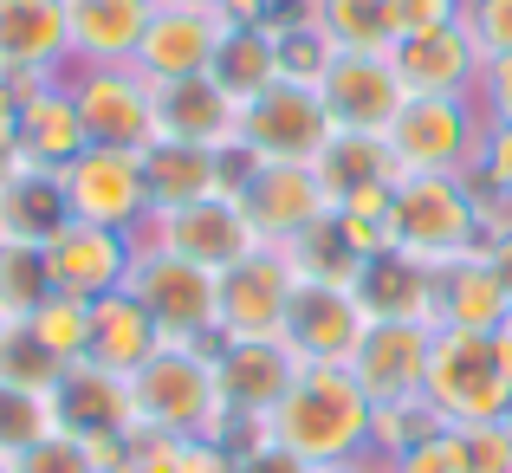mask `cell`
I'll list each match as a JSON object with an SVG mask.
<instances>
[{
	"label": "cell",
	"instance_id": "obj_1",
	"mask_svg": "<svg viewBox=\"0 0 512 473\" xmlns=\"http://www.w3.org/2000/svg\"><path fill=\"white\" fill-rule=\"evenodd\" d=\"M227 448L234 454L273 448V454H292V461L312 467V473H331V467H350V461H370L376 454V409L363 402L350 370L305 363L292 376V389L266 409V422L227 435Z\"/></svg>",
	"mask_w": 512,
	"mask_h": 473
},
{
	"label": "cell",
	"instance_id": "obj_2",
	"mask_svg": "<svg viewBox=\"0 0 512 473\" xmlns=\"http://www.w3.org/2000/svg\"><path fill=\"white\" fill-rule=\"evenodd\" d=\"M130 415L137 441H227L234 415L221 396L214 344H163L130 376Z\"/></svg>",
	"mask_w": 512,
	"mask_h": 473
},
{
	"label": "cell",
	"instance_id": "obj_3",
	"mask_svg": "<svg viewBox=\"0 0 512 473\" xmlns=\"http://www.w3.org/2000/svg\"><path fill=\"white\" fill-rule=\"evenodd\" d=\"M480 247H487V208H480L474 182H461V175H396L389 253L441 273V266L467 260Z\"/></svg>",
	"mask_w": 512,
	"mask_h": 473
},
{
	"label": "cell",
	"instance_id": "obj_4",
	"mask_svg": "<svg viewBox=\"0 0 512 473\" xmlns=\"http://www.w3.org/2000/svg\"><path fill=\"white\" fill-rule=\"evenodd\" d=\"M422 402L441 428L512 422V363L500 331H435Z\"/></svg>",
	"mask_w": 512,
	"mask_h": 473
},
{
	"label": "cell",
	"instance_id": "obj_5",
	"mask_svg": "<svg viewBox=\"0 0 512 473\" xmlns=\"http://www.w3.org/2000/svg\"><path fill=\"white\" fill-rule=\"evenodd\" d=\"M234 201L247 214V227L260 234V247L279 253H292L305 234H318L338 214V195L325 188L318 162H247Z\"/></svg>",
	"mask_w": 512,
	"mask_h": 473
},
{
	"label": "cell",
	"instance_id": "obj_6",
	"mask_svg": "<svg viewBox=\"0 0 512 473\" xmlns=\"http://www.w3.org/2000/svg\"><path fill=\"white\" fill-rule=\"evenodd\" d=\"M124 292L143 299L163 344H214V331H221V273H208L195 260H175L163 247H137Z\"/></svg>",
	"mask_w": 512,
	"mask_h": 473
},
{
	"label": "cell",
	"instance_id": "obj_7",
	"mask_svg": "<svg viewBox=\"0 0 512 473\" xmlns=\"http://www.w3.org/2000/svg\"><path fill=\"white\" fill-rule=\"evenodd\" d=\"M480 130H487V111L474 98H409L389 124L396 175H461L467 182L480 156Z\"/></svg>",
	"mask_w": 512,
	"mask_h": 473
},
{
	"label": "cell",
	"instance_id": "obj_8",
	"mask_svg": "<svg viewBox=\"0 0 512 473\" xmlns=\"http://www.w3.org/2000/svg\"><path fill=\"white\" fill-rule=\"evenodd\" d=\"M338 137L318 85L279 78L240 104V162H318Z\"/></svg>",
	"mask_w": 512,
	"mask_h": 473
},
{
	"label": "cell",
	"instance_id": "obj_9",
	"mask_svg": "<svg viewBox=\"0 0 512 473\" xmlns=\"http://www.w3.org/2000/svg\"><path fill=\"white\" fill-rule=\"evenodd\" d=\"M59 195L72 221L117 227V234H143L150 227V182H143V150H111L91 143L59 169Z\"/></svg>",
	"mask_w": 512,
	"mask_h": 473
},
{
	"label": "cell",
	"instance_id": "obj_10",
	"mask_svg": "<svg viewBox=\"0 0 512 473\" xmlns=\"http://www.w3.org/2000/svg\"><path fill=\"white\" fill-rule=\"evenodd\" d=\"M59 78L85 117L91 143H111V150H150L156 143V85L137 65H65Z\"/></svg>",
	"mask_w": 512,
	"mask_h": 473
},
{
	"label": "cell",
	"instance_id": "obj_11",
	"mask_svg": "<svg viewBox=\"0 0 512 473\" xmlns=\"http://www.w3.org/2000/svg\"><path fill=\"white\" fill-rule=\"evenodd\" d=\"M299 292V266L292 253L260 247L221 273V331L214 344H260V337H286V312Z\"/></svg>",
	"mask_w": 512,
	"mask_h": 473
},
{
	"label": "cell",
	"instance_id": "obj_12",
	"mask_svg": "<svg viewBox=\"0 0 512 473\" xmlns=\"http://www.w3.org/2000/svg\"><path fill=\"white\" fill-rule=\"evenodd\" d=\"M428 350H435V324H409V318H376L363 350L350 357V376H357L363 402L376 415L389 409H428Z\"/></svg>",
	"mask_w": 512,
	"mask_h": 473
},
{
	"label": "cell",
	"instance_id": "obj_13",
	"mask_svg": "<svg viewBox=\"0 0 512 473\" xmlns=\"http://www.w3.org/2000/svg\"><path fill=\"white\" fill-rule=\"evenodd\" d=\"M370 305L357 299V286H331V279H299L286 312V344L299 363H318V370H350V357L370 337Z\"/></svg>",
	"mask_w": 512,
	"mask_h": 473
},
{
	"label": "cell",
	"instance_id": "obj_14",
	"mask_svg": "<svg viewBox=\"0 0 512 473\" xmlns=\"http://www.w3.org/2000/svg\"><path fill=\"white\" fill-rule=\"evenodd\" d=\"M137 247H163L175 260H195L208 273H227L234 260L260 253V234L247 227L234 195L221 201H195V208H169V214H150V227L137 234Z\"/></svg>",
	"mask_w": 512,
	"mask_h": 473
},
{
	"label": "cell",
	"instance_id": "obj_15",
	"mask_svg": "<svg viewBox=\"0 0 512 473\" xmlns=\"http://www.w3.org/2000/svg\"><path fill=\"white\" fill-rule=\"evenodd\" d=\"M46 260L52 292H72V299H111L130 286V266H137V234H117V227H91V221H65L59 234L39 247Z\"/></svg>",
	"mask_w": 512,
	"mask_h": 473
},
{
	"label": "cell",
	"instance_id": "obj_16",
	"mask_svg": "<svg viewBox=\"0 0 512 473\" xmlns=\"http://www.w3.org/2000/svg\"><path fill=\"white\" fill-rule=\"evenodd\" d=\"M318 98H325L331 124L338 130H363V137H389V124L402 117L409 91L396 78L389 52H331L325 78H318Z\"/></svg>",
	"mask_w": 512,
	"mask_h": 473
},
{
	"label": "cell",
	"instance_id": "obj_17",
	"mask_svg": "<svg viewBox=\"0 0 512 473\" xmlns=\"http://www.w3.org/2000/svg\"><path fill=\"white\" fill-rule=\"evenodd\" d=\"M227 13H201V7H156L150 33L137 46V72L150 85H182V78H208L214 72V52L227 39Z\"/></svg>",
	"mask_w": 512,
	"mask_h": 473
},
{
	"label": "cell",
	"instance_id": "obj_18",
	"mask_svg": "<svg viewBox=\"0 0 512 473\" xmlns=\"http://www.w3.org/2000/svg\"><path fill=\"white\" fill-rule=\"evenodd\" d=\"M396 78L409 98H474L480 85V46L461 20L454 26H422V33H402L396 39Z\"/></svg>",
	"mask_w": 512,
	"mask_h": 473
},
{
	"label": "cell",
	"instance_id": "obj_19",
	"mask_svg": "<svg viewBox=\"0 0 512 473\" xmlns=\"http://www.w3.org/2000/svg\"><path fill=\"white\" fill-rule=\"evenodd\" d=\"M7 91H13V124H20L26 169H52L59 175L72 156L91 150L85 117H78L65 78H26V85H7Z\"/></svg>",
	"mask_w": 512,
	"mask_h": 473
},
{
	"label": "cell",
	"instance_id": "obj_20",
	"mask_svg": "<svg viewBox=\"0 0 512 473\" xmlns=\"http://www.w3.org/2000/svg\"><path fill=\"white\" fill-rule=\"evenodd\" d=\"M214 363H221V396L227 415H234V435L240 428H260L266 409L292 389V376L305 370L292 357L286 337H260V344H214Z\"/></svg>",
	"mask_w": 512,
	"mask_h": 473
},
{
	"label": "cell",
	"instance_id": "obj_21",
	"mask_svg": "<svg viewBox=\"0 0 512 473\" xmlns=\"http://www.w3.org/2000/svg\"><path fill=\"white\" fill-rule=\"evenodd\" d=\"M65 65H72L65 0H0V72H7V85L59 78Z\"/></svg>",
	"mask_w": 512,
	"mask_h": 473
},
{
	"label": "cell",
	"instance_id": "obj_22",
	"mask_svg": "<svg viewBox=\"0 0 512 473\" xmlns=\"http://www.w3.org/2000/svg\"><path fill=\"white\" fill-rule=\"evenodd\" d=\"M240 156L195 150V143H150L143 150V182H150V214L195 208V201H221L240 188Z\"/></svg>",
	"mask_w": 512,
	"mask_h": 473
},
{
	"label": "cell",
	"instance_id": "obj_23",
	"mask_svg": "<svg viewBox=\"0 0 512 473\" xmlns=\"http://www.w3.org/2000/svg\"><path fill=\"white\" fill-rule=\"evenodd\" d=\"M156 143H195V150L240 156V104L208 78L156 85Z\"/></svg>",
	"mask_w": 512,
	"mask_h": 473
},
{
	"label": "cell",
	"instance_id": "obj_24",
	"mask_svg": "<svg viewBox=\"0 0 512 473\" xmlns=\"http://www.w3.org/2000/svg\"><path fill=\"white\" fill-rule=\"evenodd\" d=\"M52 415L65 435H130L137 441V415H130V383L98 363H65L52 383Z\"/></svg>",
	"mask_w": 512,
	"mask_h": 473
},
{
	"label": "cell",
	"instance_id": "obj_25",
	"mask_svg": "<svg viewBox=\"0 0 512 473\" xmlns=\"http://www.w3.org/2000/svg\"><path fill=\"white\" fill-rule=\"evenodd\" d=\"M156 20V0H65L72 65H130Z\"/></svg>",
	"mask_w": 512,
	"mask_h": 473
},
{
	"label": "cell",
	"instance_id": "obj_26",
	"mask_svg": "<svg viewBox=\"0 0 512 473\" xmlns=\"http://www.w3.org/2000/svg\"><path fill=\"white\" fill-rule=\"evenodd\" d=\"M506 318H512V299L493 279L487 253H467V260L435 273V331H500Z\"/></svg>",
	"mask_w": 512,
	"mask_h": 473
},
{
	"label": "cell",
	"instance_id": "obj_27",
	"mask_svg": "<svg viewBox=\"0 0 512 473\" xmlns=\"http://www.w3.org/2000/svg\"><path fill=\"white\" fill-rule=\"evenodd\" d=\"M91 363L111 376H137L143 363L163 350V331H156V318L143 312V299H130V292H111V299H91Z\"/></svg>",
	"mask_w": 512,
	"mask_h": 473
},
{
	"label": "cell",
	"instance_id": "obj_28",
	"mask_svg": "<svg viewBox=\"0 0 512 473\" xmlns=\"http://www.w3.org/2000/svg\"><path fill=\"white\" fill-rule=\"evenodd\" d=\"M357 299L370 305V318H409V324H435V273L402 253H376L357 273Z\"/></svg>",
	"mask_w": 512,
	"mask_h": 473
},
{
	"label": "cell",
	"instance_id": "obj_29",
	"mask_svg": "<svg viewBox=\"0 0 512 473\" xmlns=\"http://www.w3.org/2000/svg\"><path fill=\"white\" fill-rule=\"evenodd\" d=\"M286 65H279V20H260V26H227L221 52H214V85L227 91L234 104L260 98L266 85H279Z\"/></svg>",
	"mask_w": 512,
	"mask_h": 473
},
{
	"label": "cell",
	"instance_id": "obj_30",
	"mask_svg": "<svg viewBox=\"0 0 512 473\" xmlns=\"http://www.w3.org/2000/svg\"><path fill=\"white\" fill-rule=\"evenodd\" d=\"M65 221H72V214H65V195H59V175L52 169H20L0 188V240L46 247Z\"/></svg>",
	"mask_w": 512,
	"mask_h": 473
},
{
	"label": "cell",
	"instance_id": "obj_31",
	"mask_svg": "<svg viewBox=\"0 0 512 473\" xmlns=\"http://www.w3.org/2000/svg\"><path fill=\"white\" fill-rule=\"evenodd\" d=\"M299 13L331 39V52H396L402 39L389 0H305Z\"/></svg>",
	"mask_w": 512,
	"mask_h": 473
},
{
	"label": "cell",
	"instance_id": "obj_32",
	"mask_svg": "<svg viewBox=\"0 0 512 473\" xmlns=\"http://www.w3.org/2000/svg\"><path fill=\"white\" fill-rule=\"evenodd\" d=\"M318 175H325L331 195H357V188L396 182V156H389V137H363V130H338L331 150L318 156Z\"/></svg>",
	"mask_w": 512,
	"mask_h": 473
},
{
	"label": "cell",
	"instance_id": "obj_33",
	"mask_svg": "<svg viewBox=\"0 0 512 473\" xmlns=\"http://www.w3.org/2000/svg\"><path fill=\"white\" fill-rule=\"evenodd\" d=\"M20 331L33 337V344L46 350V357L59 363V370H65V363H85V357H91V331H98V324H91V299L52 292V299L20 324Z\"/></svg>",
	"mask_w": 512,
	"mask_h": 473
},
{
	"label": "cell",
	"instance_id": "obj_34",
	"mask_svg": "<svg viewBox=\"0 0 512 473\" xmlns=\"http://www.w3.org/2000/svg\"><path fill=\"white\" fill-rule=\"evenodd\" d=\"M46 299H52V279H46L39 247H26V240H0V324L20 331Z\"/></svg>",
	"mask_w": 512,
	"mask_h": 473
},
{
	"label": "cell",
	"instance_id": "obj_35",
	"mask_svg": "<svg viewBox=\"0 0 512 473\" xmlns=\"http://www.w3.org/2000/svg\"><path fill=\"white\" fill-rule=\"evenodd\" d=\"M59 435V415H52V389H20L0 376V454H26L33 441Z\"/></svg>",
	"mask_w": 512,
	"mask_h": 473
},
{
	"label": "cell",
	"instance_id": "obj_36",
	"mask_svg": "<svg viewBox=\"0 0 512 473\" xmlns=\"http://www.w3.org/2000/svg\"><path fill=\"white\" fill-rule=\"evenodd\" d=\"M124 473H240L227 441H137Z\"/></svg>",
	"mask_w": 512,
	"mask_h": 473
},
{
	"label": "cell",
	"instance_id": "obj_37",
	"mask_svg": "<svg viewBox=\"0 0 512 473\" xmlns=\"http://www.w3.org/2000/svg\"><path fill=\"white\" fill-rule=\"evenodd\" d=\"M467 182H474L480 208H487V227L512 214V124H493V117H487V130H480V156H474V175H467Z\"/></svg>",
	"mask_w": 512,
	"mask_h": 473
},
{
	"label": "cell",
	"instance_id": "obj_38",
	"mask_svg": "<svg viewBox=\"0 0 512 473\" xmlns=\"http://www.w3.org/2000/svg\"><path fill=\"white\" fill-rule=\"evenodd\" d=\"M389 473H467L461 467V428H428L402 454H389Z\"/></svg>",
	"mask_w": 512,
	"mask_h": 473
},
{
	"label": "cell",
	"instance_id": "obj_39",
	"mask_svg": "<svg viewBox=\"0 0 512 473\" xmlns=\"http://www.w3.org/2000/svg\"><path fill=\"white\" fill-rule=\"evenodd\" d=\"M461 26L474 33L480 59H512V0H467Z\"/></svg>",
	"mask_w": 512,
	"mask_h": 473
},
{
	"label": "cell",
	"instance_id": "obj_40",
	"mask_svg": "<svg viewBox=\"0 0 512 473\" xmlns=\"http://www.w3.org/2000/svg\"><path fill=\"white\" fill-rule=\"evenodd\" d=\"M461 467L467 473H512V422L461 428Z\"/></svg>",
	"mask_w": 512,
	"mask_h": 473
},
{
	"label": "cell",
	"instance_id": "obj_41",
	"mask_svg": "<svg viewBox=\"0 0 512 473\" xmlns=\"http://www.w3.org/2000/svg\"><path fill=\"white\" fill-rule=\"evenodd\" d=\"M13 473H98V467H91V461H85V448H78V441L59 428V435L33 441L26 454H13Z\"/></svg>",
	"mask_w": 512,
	"mask_h": 473
},
{
	"label": "cell",
	"instance_id": "obj_42",
	"mask_svg": "<svg viewBox=\"0 0 512 473\" xmlns=\"http://www.w3.org/2000/svg\"><path fill=\"white\" fill-rule=\"evenodd\" d=\"M474 104L493 117V124H512V59H487V65H480Z\"/></svg>",
	"mask_w": 512,
	"mask_h": 473
},
{
	"label": "cell",
	"instance_id": "obj_43",
	"mask_svg": "<svg viewBox=\"0 0 512 473\" xmlns=\"http://www.w3.org/2000/svg\"><path fill=\"white\" fill-rule=\"evenodd\" d=\"M389 7H396L402 33H422V26H454L467 0H389Z\"/></svg>",
	"mask_w": 512,
	"mask_h": 473
},
{
	"label": "cell",
	"instance_id": "obj_44",
	"mask_svg": "<svg viewBox=\"0 0 512 473\" xmlns=\"http://www.w3.org/2000/svg\"><path fill=\"white\" fill-rule=\"evenodd\" d=\"M26 169V150H20V124H13V91H0V188Z\"/></svg>",
	"mask_w": 512,
	"mask_h": 473
},
{
	"label": "cell",
	"instance_id": "obj_45",
	"mask_svg": "<svg viewBox=\"0 0 512 473\" xmlns=\"http://www.w3.org/2000/svg\"><path fill=\"white\" fill-rule=\"evenodd\" d=\"M480 253H487L493 279H500V286H506V299H512V214H506V221H493V227H487V247H480Z\"/></svg>",
	"mask_w": 512,
	"mask_h": 473
},
{
	"label": "cell",
	"instance_id": "obj_46",
	"mask_svg": "<svg viewBox=\"0 0 512 473\" xmlns=\"http://www.w3.org/2000/svg\"><path fill=\"white\" fill-rule=\"evenodd\" d=\"M240 473H312V467H299L292 454H273V448H247L240 454Z\"/></svg>",
	"mask_w": 512,
	"mask_h": 473
},
{
	"label": "cell",
	"instance_id": "obj_47",
	"mask_svg": "<svg viewBox=\"0 0 512 473\" xmlns=\"http://www.w3.org/2000/svg\"><path fill=\"white\" fill-rule=\"evenodd\" d=\"M156 7H201V13H227L234 0H156Z\"/></svg>",
	"mask_w": 512,
	"mask_h": 473
},
{
	"label": "cell",
	"instance_id": "obj_48",
	"mask_svg": "<svg viewBox=\"0 0 512 473\" xmlns=\"http://www.w3.org/2000/svg\"><path fill=\"white\" fill-rule=\"evenodd\" d=\"M331 473H389V461H376V454H370V461H350V467H331Z\"/></svg>",
	"mask_w": 512,
	"mask_h": 473
},
{
	"label": "cell",
	"instance_id": "obj_49",
	"mask_svg": "<svg viewBox=\"0 0 512 473\" xmlns=\"http://www.w3.org/2000/svg\"><path fill=\"white\" fill-rule=\"evenodd\" d=\"M500 344H506V363H512V318L500 324Z\"/></svg>",
	"mask_w": 512,
	"mask_h": 473
},
{
	"label": "cell",
	"instance_id": "obj_50",
	"mask_svg": "<svg viewBox=\"0 0 512 473\" xmlns=\"http://www.w3.org/2000/svg\"><path fill=\"white\" fill-rule=\"evenodd\" d=\"M0 473H13V454H0Z\"/></svg>",
	"mask_w": 512,
	"mask_h": 473
},
{
	"label": "cell",
	"instance_id": "obj_51",
	"mask_svg": "<svg viewBox=\"0 0 512 473\" xmlns=\"http://www.w3.org/2000/svg\"><path fill=\"white\" fill-rule=\"evenodd\" d=\"M0 350H7V324H0Z\"/></svg>",
	"mask_w": 512,
	"mask_h": 473
},
{
	"label": "cell",
	"instance_id": "obj_52",
	"mask_svg": "<svg viewBox=\"0 0 512 473\" xmlns=\"http://www.w3.org/2000/svg\"><path fill=\"white\" fill-rule=\"evenodd\" d=\"M0 91H7V72H0Z\"/></svg>",
	"mask_w": 512,
	"mask_h": 473
},
{
	"label": "cell",
	"instance_id": "obj_53",
	"mask_svg": "<svg viewBox=\"0 0 512 473\" xmlns=\"http://www.w3.org/2000/svg\"><path fill=\"white\" fill-rule=\"evenodd\" d=\"M299 7H305V0H299Z\"/></svg>",
	"mask_w": 512,
	"mask_h": 473
}]
</instances>
